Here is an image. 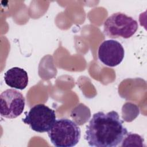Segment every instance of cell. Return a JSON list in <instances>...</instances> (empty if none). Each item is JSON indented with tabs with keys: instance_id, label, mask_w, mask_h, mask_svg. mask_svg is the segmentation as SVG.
Masks as SVG:
<instances>
[{
	"instance_id": "cell-1",
	"label": "cell",
	"mask_w": 147,
	"mask_h": 147,
	"mask_svg": "<svg viewBox=\"0 0 147 147\" xmlns=\"http://www.w3.org/2000/svg\"><path fill=\"white\" fill-rule=\"evenodd\" d=\"M117 111L95 113L87 126L84 138L88 145L95 147H115L122 143L127 134Z\"/></svg>"
},
{
	"instance_id": "cell-2",
	"label": "cell",
	"mask_w": 147,
	"mask_h": 147,
	"mask_svg": "<svg viewBox=\"0 0 147 147\" xmlns=\"http://www.w3.org/2000/svg\"><path fill=\"white\" fill-rule=\"evenodd\" d=\"M48 134L55 146L72 147L79 142L81 131L80 127L72 120L61 118L56 120Z\"/></svg>"
},
{
	"instance_id": "cell-4",
	"label": "cell",
	"mask_w": 147,
	"mask_h": 147,
	"mask_svg": "<svg viewBox=\"0 0 147 147\" xmlns=\"http://www.w3.org/2000/svg\"><path fill=\"white\" fill-rule=\"evenodd\" d=\"M56 121V114L53 110L44 104L33 106L26 114L22 122L29 125L30 128L37 132L49 131Z\"/></svg>"
},
{
	"instance_id": "cell-3",
	"label": "cell",
	"mask_w": 147,
	"mask_h": 147,
	"mask_svg": "<svg viewBox=\"0 0 147 147\" xmlns=\"http://www.w3.org/2000/svg\"><path fill=\"white\" fill-rule=\"evenodd\" d=\"M138 27V23L133 18L118 12L109 16L105 21L103 32L110 38H129L134 34Z\"/></svg>"
},
{
	"instance_id": "cell-5",
	"label": "cell",
	"mask_w": 147,
	"mask_h": 147,
	"mask_svg": "<svg viewBox=\"0 0 147 147\" xmlns=\"http://www.w3.org/2000/svg\"><path fill=\"white\" fill-rule=\"evenodd\" d=\"M24 95L14 88L7 89L0 95V113L7 118H16L20 115L25 107Z\"/></svg>"
},
{
	"instance_id": "cell-7",
	"label": "cell",
	"mask_w": 147,
	"mask_h": 147,
	"mask_svg": "<svg viewBox=\"0 0 147 147\" xmlns=\"http://www.w3.org/2000/svg\"><path fill=\"white\" fill-rule=\"evenodd\" d=\"M4 80L9 87L22 90L28 84V73L21 68L14 67L5 73Z\"/></svg>"
},
{
	"instance_id": "cell-6",
	"label": "cell",
	"mask_w": 147,
	"mask_h": 147,
	"mask_svg": "<svg viewBox=\"0 0 147 147\" xmlns=\"http://www.w3.org/2000/svg\"><path fill=\"white\" fill-rule=\"evenodd\" d=\"M98 58L105 65L113 67L119 65L123 60L125 51L122 44L114 40L103 41L98 49Z\"/></svg>"
}]
</instances>
